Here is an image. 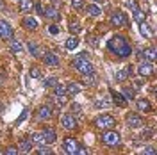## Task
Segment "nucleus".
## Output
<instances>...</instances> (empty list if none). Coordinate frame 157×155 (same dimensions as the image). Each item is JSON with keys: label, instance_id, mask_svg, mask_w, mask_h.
<instances>
[{"label": "nucleus", "instance_id": "f257e3e1", "mask_svg": "<svg viewBox=\"0 0 157 155\" xmlns=\"http://www.w3.org/2000/svg\"><path fill=\"white\" fill-rule=\"evenodd\" d=\"M107 48L113 52V54H116L118 57H128L130 54H132V48H130V45H128V41L123 36H113V38L107 41Z\"/></svg>", "mask_w": 157, "mask_h": 155}, {"label": "nucleus", "instance_id": "f03ea898", "mask_svg": "<svg viewBox=\"0 0 157 155\" xmlns=\"http://www.w3.org/2000/svg\"><path fill=\"white\" fill-rule=\"evenodd\" d=\"M71 64H73V68L77 70L78 73H91L93 71V64L89 62V59H86V55H77V57L71 61Z\"/></svg>", "mask_w": 157, "mask_h": 155}, {"label": "nucleus", "instance_id": "7ed1b4c3", "mask_svg": "<svg viewBox=\"0 0 157 155\" xmlns=\"http://www.w3.org/2000/svg\"><path fill=\"white\" fill-rule=\"evenodd\" d=\"M120 141H121V137H120V134H118V132L111 130V128L104 130V134H102V143H104V145H107V146H118V145H120Z\"/></svg>", "mask_w": 157, "mask_h": 155}, {"label": "nucleus", "instance_id": "20e7f679", "mask_svg": "<svg viewBox=\"0 0 157 155\" xmlns=\"http://www.w3.org/2000/svg\"><path fill=\"white\" fill-rule=\"evenodd\" d=\"M116 123V119L111 116V114H102L95 119V127L100 128V130H107V128H113Z\"/></svg>", "mask_w": 157, "mask_h": 155}, {"label": "nucleus", "instance_id": "39448f33", "mask_svg": "<svg viewBox=\"0 0 157 155\" xmlns=\"http://www.w3.org/2000/svg\"><path fill=\"white\" fill-rule=\"evenodd\" d=\"M127 21H128V18L125 16V13H121V11L113 13V16H111V25H113V27H116V29L127 27Z\"/></svg>", "mask_w": 157, "mask_h": 155}, {"label": "nucleus", "instance_id": "423d86ee", "mask_svg": "<svg viewBox=\"0 0 157 155\" xmlns=\"http://www.w3.org/2000/svg\"><path fill=\"white\" fill-rule=\"evenodd\" d=\"M78 146L80 145H78L73 137H66L64 143H63V150H64V153H68V155H77Z\"/></svg>", "mask_w": 157, "mask_h": 155}, {"label": "nucleus", "instance_id": "0eeeda50", "mask_svg": "<svg viewBox=\"0 0 157 155\" xmlns=\"http://www.w3.org/2000/svg\"><path fill=\"white\" fill-rule=\"evenodd\" d=\"M52 116H54V111H52L50 105H41V107H38V111H36V119H38V121H47V119H50Z\"/></svg>", "mask_w": 157, "mask_h": 155}, {"label": "nucleus", "instance_id": "6e6552de", "mask_svg": "<svg viewBox=\"0 0 157 155\" xmlns=\"http://www.w3.org/2000/svg\"><path fill=\"white\" fill-rule=\"evenodd\" d=\"M137 73H139V77H152L154 75V62H148V61H143V62H139V66H137Z\"/></svg>", "mask_w": 157, "mask_h": 155}, {"label": "nucleus", "instance_id": "1a4fd4ad", "mask_svg": "<svg viewBox=\"0 0 157 155\" xmlns=\"http://www.w3.org/2000/svg\"><path fill=\"white\" fill-rule=\"evenodd\" d=\"M61 125L64 127L66 130H73V128H77V118H75V114H71V112L63 114V116H61Z\"/></svg>", "mask_w": 157, "mask_h": 155}, {"label": "nucleus", "instance_id": "9d476101", "mask_svg": "<svg viewBox=\"0 0 157 155\" xmlns=\"http://www.w3.org/2000/svg\"><path fill=\"white\" fill-rule=\"evenodd\" d=\"M56 139H57V134L54 128H45L41 132V143L43 145H52V143H56Z\"/></svg>", "mask_w": 157, "mask_h": 155}, {"label": "nucleus", "instance_id": "9b49d317", "mask_svg": "<svg viewBox=\"0 0 157 155\" xmlns=\"http://www.w3.org/2000/svg\"><path fill=\"white\" fill-rule=\"evenodd\" d=\"M41 57H43V62H45L47 66H50V68L59 66V55L57 54H54V52H45Z\"/></svg>", "mask_w": 157, "mask_h": 155}, {"label": "nucleus", "instance_id": "f8f14e48", "mask_svg": "<svg viewBox=\"0 0 157 155\" xmlns=\"http://www.w3.org/2000/svg\"><path fill=\"white\" fill-rule=\"evenodd\" d=\"M143 118L139 116V114H136V112H130V114H127V125L130 127V128H139V127H143Z\"/></svg>", "mask_w": 157, "mask_h": 155}, {"label": "nucleus", "instance_id": "ddd939ff", "mask_svg": "<svg viewBox=\"0 0 157 155\" xmlns=\"http://www.w3.org/2000/svg\"><path fill=\"white\" fill-rule=\"evenodd\" d=\"M43 16H47V18L52 20V21H59V20H61V13L57 11V7L48 6V7L43 9Z\"/></svg>", "mask_w": 157, "mask_h": 155}, {"label": "nucleus", "instance_id": "4468645a", "mask_svg": "<svg viewBox=\"0 0 157 155\" xmlns=\"http://www.w3.org/2000/svg\"><path fill=\"white\" fill-rule=\"evenodd\" d=\"M0 38L2 39H11L13 38V29H11L9 23L4 21V20H0Z\"/></svg>", "mask_w": 157, "mask_h": 155}, {"label": "nucleus", "instance_id": "2eb2a0df", "mask_svg": "<svg viewBox=\"0 0 157 155\" xmlns=\"http://www.w3.org/2000/svg\"><path fill=\"white\" fill-rule=\"evenodd\" d=\"M16 148H18V152H21V153H29L30 150H32V139H30V137H23V139H20Z\"/></svg>", "mask_w": 157, "mask_h": 155}, {"label": "nucleus", "instance_id": "dca6fc26", "mask_svg": "<svg viewBox=\"0 0 157 155\" xmlns=\"http://www.w3.org/2000/svg\"><path fill=\"white\" fill-rule=\"evenodd\" d=\"M21 25H23L25 30H36L38 29V20L32 18V16H25V18L21 20Z\"/></svg>", "mask_w": 157, "mask_h": 155}, {"label": "nucleus", "instance_id": "f3484780", "mask_svg": "<svg viewBox=\"0 0 157 155\" xmlns=\"http://www.w3.org/2000/svg\"><path fill=\"white\" fill-rule=\"evenodd\" d=\"M130 75H132V70L128 68V66H125V68H121L120 71H116V80L118 82H123V80L130 78Z\"/></svg>", "mask_w": 157, "mask_h": 155}, {"label": "nucleus", "instance_id": "a211bd4d", "mask_svg": "<svg viewBox=\"0 0 157 155\" xmlns=\"http://www.w3.org/2000/svg\"><path fill=\"white\" fill-rule=\"evenodd\" d=\"M155 57H157V54H155V48H154V47L143 50V59H145V61H148V62H155Z\"/></svg>", "mask_w": 157, "mask_h": 155}, {"label": "nucleus", "instance_id": "6ab92c4d", "mask_svg": "<svg viewBox=\"0 0 157 155\" xmlns=\"http://www.w3.org/2000/svg\"><path fill=\"white\" fill-rule=\"evenodd\" d=\"M80 89H82V86L78 82H68L66 84V95H78Z\"/></svg>", "mask_w": 157, "mask_h": 155}, {"label": "nucleus", "instance_id": "aec40b11", "mask_svg": "<svg viewBox=\"0 0 157 155\" xmlns=\"http://www.w3.org/2000/svg\"><path fill=\"white\" fill-rule=\"evenodd\" d=\"M139 32L145 36V38H148V39H152L154 38V30L150 29V25H148L147 21H143V23H139Z\"/></svg>", "mask_w": 157, "mask_h": 155}, {"label": "nucleus", "instance_id": "412c9836", "mask_svg": "<svg viewBox=\"0 0 157 155\" xmlns=\"http://www.w3.org/2000/svg\"><path fill=\"white\" fill-rule=\"evenodd\" d=\"M111 95H113V102H114V104H116L118 107H125V105H127V100H125V96H123L121 93L111 91Z\"/></svg>", "mask_w": 157, "mask_h": 155}, {"label": "nucleus", "instance_id": "4be33fe9", "mask_svg": "<svg viewBox=\"0 0 157 155\" xmlns=\"http://www.w3.org/2000/svg\"><path fill=\"white\" fill-rule=\"evenodd\" d=\"M9 48H11V52H13V54H21V52H23V45L20 43L18 39H13V38H11L9 39Z\"/></svg>", "mask_w": 157, "mask_h": 155}, {"label": "nucleus", "instance_id": "5701e85b", "mask_svg": "<svg viewBox=\"0 0 157 155\" xmlns=\"http://www.w3.org/2000/svg\"><path fill=\"white\" fill-rule=\"evenodd\" d=\"M88 14L89 16H93V18H97V16H100L102 14V7L98 6V4H88Z\"/></svg>", "mask_w": 157, "mask_h": 155}, {"label": "nucleus", "instance_id": "b1692460", "mask_svg": "<svg viewBox=\"0 0 157 155\" xmlns=\"http://www.w3.org/2000/svg\"><path fill=\"white\" fill-rule=\"evenodd\" d=\"M27 50L30 52V55H34V57H41V55H43V54H41V48H39L36 43H32V41L27 43Z\"/></svg>", "mask_w": 157, "mask_h": 155}, {"label": "nucleus", "instance_id": "393cba45", "mask_svg": "<svg viewBox=\"0 0 157 155\" xmlns=\"http://www.w3.org/2000/svg\"><path fill=\"white\" fill-rule=\"evenodd\" d=\"M82 78H84V84H86V86H95V84L98 82L97 75H95L93 71H91V73H84V75H82Z\"/></svg>", "mask_w": 157, "mask_h": 155}, {"label": "nucleus", "instance_id": "a878e982", "mask_svg": "<svg viewBox=\"0 0 157 155\" xmlns=\"http://www.w3.org/2000/svg\"><path fill=\"white\" fill-rule=\"evenodd\" d=\"M136 107L141 111V112H148V111L152 109V107H150V102L145 100V98H139V100L136 102Z\"/></svg>", "mask_w": 157, "mask_h": 155}, {"label": "nucleus", "instance_id": "bb28decb", "mask_svg": "<svg viewBox=\"0 0 157 155\" xmlns=\"http://www.w3.org/2000/svg\"><path fill=\"white\" fill-rule=\"evenodd\" d=\"M34 7V2L32 0H20V11L21 13H30Z\"/></svg>", "mask_w": 157, "mask_h": 155}, {"label": "nucleus", "instance_id": "cd10ccee", "mask_svg": "<svg viewBox=\"0 0 157 155\" xmlns=\"http://www.w3.org/2000/svg\"><path fill=\"white\" fill-rule=\"evenodd\" d=\"M95 107L97 109H109L111 107V100L109 98H98L97 102H95Z\"/></svg>", "mask_w": 157, "mask_h": 155}, {"label": "nucleus", "instance_id": "c85d7f7f", "mask_svg": "<svg viewBox=\"0 0 157 155\" xmlns=\"http://www.w3.org/2000/svg\"><path fill=\"white\" fill-rule=\"evenodd\" d=\"M68 29H70V32L75 36V34H78V32H80V29H82V27H80L78 20H71V21H70V25H68Z\"/></svg>", "mask_w": 157, "mask_h": 155}, {"label": "nucleus", "instance_id": "c756f323", "mask_svg": "<svg viewBox=\"0 0 157 155\" xmlns=\"http://www.w3.org/2000/svg\"><path fill=\"white\" fill-rule=\"evenodd\" d=\"M59 84V80L56 77H48V78H43V86L48 87V89H54V87Z\"/></svg>", "mask_w": 157, "mask_h": 155}, {"label": "nucleus", "instance_id": "7c9ffc66", "mask_svg": "<svg viewBox=\"0 0 157 155\" xmlns=\"http://www.w3.org/2000/svg\"><path fill=\"white\" fill-rule=\"evenodd\" d=\"M64 47H66V50H75L78 47V38H71L66 39V43H64Z\"/></svg>", "mask_w": 157, "mask_h": 155}, {"label": "nucleus", "instance_id": "2f4dec72", "mask_svg": "<svg viewBox=\"0 0 157 155\" xmlns=\"http://www.w3.org/2000/svg\"><path fill=\"white\" fill-rule=\"evenodd\" d=\"M134 20H136L137 23H143V21L147 20V14H145V11H141V9L134 11Z\"/></svg>", "mask_w": 157, "mask_h": 155}, {"label": "nucleus", "instance_id": "473e14b6", "mask_svg": "<svg viewBox=\"0 0 157 155\" xmlns=\"http://www.w3.org/2000/svg\"><path fill=\"white\" fill-rule=\"evenodd\" d=\"M121 95L125 96V100H134V89L132 87H123V91H121Z\"/></svg>", "mask_w": 157, "mask_h": 155}, {"label": "nucleus", "instance_id": "72a5a7b5", "mask_svg": "<svg viewBox=\"0 0 157 155\" xmlns=\"http://www.w3.org/2000/svg\"><path fill=\"white\" fill-rule=\"evenodd\" d=\"M54 95H56V96H59V95H66V86L57 84V86L54 87Z\"/></svg>", "mask_w": 157, "mask_h": 155}, {"label": "nucleus", "instance_id": "f704fd0d", "mask_svg": "<svg viewBox=\"0 0 157 155\" xmlns=\"http://www.w3.org/2000/svg\"><path fill=\"white\" fill-rule=\"evenodd\" d=\"M29 75L30 77H34V78H43V73H41V70L39 68H30Z\"/></svg>", "mask_w": 157, "mask_h": 155}, {"label": "nucleus", "instance_id": "c9c22d12", "mask_svg": "<svg viewBox=\"0 0 157 155\" xmlns=\"http://www.w3.org/2000/svg\"><path fill=\"white\" fill-rule=\"evenodd\" d=\"M38 153L39 155H50V153H52V150H50L48 146L43 145V146H39V148H38Z\"/></svg>", "mask_w": 157, "mask_h": 155}, {"label": "nucleus", "instance_id": "e433bc0d", "mask_svg": "<svg viewBox=\"0 0 157 155\" xmlns=\"http://www.w3.org/2000/svg\"><path fill=\"white\" fill-rule=\"evenodd\" d=\"M48 32L56 36V34H59V32H61V27H59L57 23H54V25H50V27H48Z\"/></svg>", "mask_w": 157, "mask_h": 155}, {"label": "nucleus", "instance_id": "4c0bfd02", "mask_svg": "<svg viewBox=\"0 0 157 155\" xmlns=\"http://www.w3.org/2000/svg\"><path fill=\"white\" fill-rule=\"evenodd\" d=\"M71 7H75V9H82V7H84V0H71Z\"/></svg>", "mask_w": 157, "mask_h": 155}, {"label": "nucleus", "instance_id": "58836bf2", "mask_svg": "<svg viewBox=\"0 0 157 155\" xmlns=\"http://www.w3.org/2000/svg\"><path fill=\"white\" fill-rule=\"evenodd\" d=\"M127 6L130 7V11H132V13L139 9V6H137V2H136V0H127Z\"/></svg>", "mask_w": 157, "mask_h": 155}, {"label": "nucleus", "instance_id": "ea45409f", "mask_svg": "<svg viewBox=\"0 0 157 155\" xmlns=\"http://www.w3.org/2000/svg\"><path fill=\"white\" fill-rule=\"evenodd\" d=\"M4 153H6V155H16V153H18V148L9 146V148H6V150H4Z\"/></svg>", "mask_w": 157, "mask_h": 155}, {"label": "nucleus", "instance_id": "a19ab883", "mask_svg": "<svg viewBox=\"0 0 157 155\" xmlns=\"http://www.w3.org/2000/svg\"><path fill=\"white\" fill-rule=\"evenodd\" d=\"M141 137H143V139H152V137H154V130H145V132L141 134Z\"/></svg>", "mask_w": 157, "mask_h": 155}, {"label": "nucleus", "instance_id": "79ce46f5", "mask_svg": "<svg viewBox=\"0 0 157 155\" xmlns=\"http://www.w3.org/2000/svg\"><path fill=\"white\" fill-rule=\"evenodd\" d=\"M32 143H41V132H36V134H32Z\"/></svg>", "mask_w": 157, "mask_h": 155}, {"label": "nucleus", "instance_id": "37998d69", "mask_svg": "<svg viewBox=\"0 0 157 155\" xmlns=\"http://www.w3.org/2000/svg\"><path fill=\"white\" fill-rule=\"evenodd\" d=\"M71 114H80V105L78 104H73L71 105Z\"/></svg>", "mask_w": 157, "mask_h": 155}, {"label": "nucleus", "instance_id": "c03bdc74", "mask_svg": "<svg viewBox=\"0 0 157 155\" xmlns=\"http://www.w3.org/2000/svg\"><path fill=\"white\" fill-rule=\"evenodd\" d=\"M145 153H147V155H155L157 152H155V148H152V146H148V148H145Z\"/></svg>", "mask_w": 157, "mask_h": 155}, {"label": "nucleus", "instance_id": "a18cd8bd", "mask_svg": "<svg viewBox=\"0 0 157 155\" xmlns=\"http://www.w3.org/2000/svg\"><path fill=\"white\" fill-rule=\"evenodd\" d=\"M6 77H7V75H6V71H4V70H0V86L6 82Z\"/></svg>", "mask_w": 157, "mask_h": 155}, {"label": "nucleus", "instance_id": "49530a36", "mask_svg": "<svg viewBox=\"0 0 157 155\" xmlns=\"http://www.w3.org/2000/svg\"><path fill=\"white\" fill-rule=\"evenodd\" d=\"M27 114H29V111H23V112H21V116H20V119L16 121V123H21V121H23V119L27 118Z\"/></svg>", "mask_w": 157, "mask_h": 155}, {"label": "nucleus", "instance_id": "de8ad7c7", "mask_svg": "<svg viewBox=\"0 0 157 155\" xmlns=\"http://www.w3.org/2000/svg\"><path fill=\"white\" fill-rule=\"evenodd\" d=\"M0 9H4V0H0Z\"/></svg>", "mask_w": 157, "mask_h": 155}, {"label": "nucleus", "instance_id": "09e8293b", "mask_svg": "<svg viewBox=\"0 0 157 155\" xmlns=\"http://www.w3.org/2000/svg\"><path fill=\"white\" fill-rule=\"evenodd\" d=\"M97 2H102V0H97Z\"/></svg>", "mask_w": 157, "mask_h": 155}]
</instances>
